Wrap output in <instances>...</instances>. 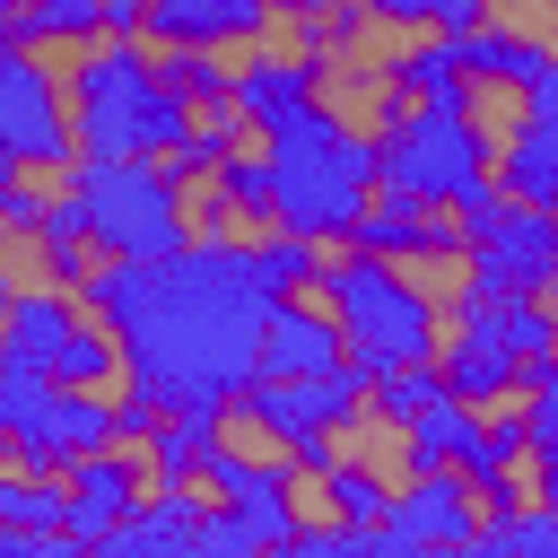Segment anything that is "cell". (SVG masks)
<instances>
[{
    "mask_svg": "<svg viewBox=\"0 0 558 558\" xmlns=\"http://www.w3.org/2000/svg\"><path fill=\"white\" fill-rule=\"evenodd\" d=\"M244 148H253V131H244L235 113H209V122H192V131L174 140L166 174H174L183 192H209V183H218V166H227V157H244Z\"/></svg>",
    "mask_w": 558,
    "mask_h": 558,
    "instance_id": "obj_26",
    "label": "cell"
},
{
    "mask_svg": "<svg viewBox=\"0 0 558 558\" xmlns=\"http://www.w3.org/2000/svg\"><path fill=\"white\" fill-rule=\"evenodd\" d=\"M270 288L253 279V244H183L157 270L96 262L78 288V314L113 340L122 392H140L157 418H235V401L262 384V323Z\"/></svg>",
    "mask_w": 558,
    "mask_h": 558,
    "instance_id": "obj_1",
    "label": "cell"
},
{
    "mask_svg": "<svg viewBox=\"0 0 558 558\" xmlns=\"http://www.w3.org/2000/svg\"><path fill=\"white\" fill-rule=\"evenodd\" d=\"M541 305H549V323H558V288H549V296H541Z\"/></svg>",
    "mask_w": 558,
    "mask_h": 558,
    "instance_id": "obj_44",
    "label": "cell"
},
{
    "mask_svg": "<svg viewBox=\"0 0 558 558\" xmlns=\"http://www.w3.org/2000/svg\"><path fill=\"white\" fill-rule=\"evenodd\" d=\"M227 70H235V122H244L253 140H262V131H279V122H296V113H305V105H323V87H331L323 70H305L296 52H279V35H270V44H253V52H235Z\"/></svg>",
    "mask_w": 558,
    "mask_h": 558,
    "instance_id": "obj_12",
    "label": "cell"
},
{
    "mask_svg": "<svg viewBox=\"0 0 558 558\" xmlns=\"http://www.w3.org/2000/svg\"><path fill=\"white\" fill-rule=\"evenodd\" d=\"M78 323H87L78 296L26 288V296L9 305V323H0V375H52V357H61V340H70Z\"/></svg>",
    "mask_w": 558,
    "mask_h": 558,
    "instance_id": "obj_18",
    "label": "cell"
},
{
    "mask_svg": "<svg viewBox=\"0 0 558 558\" xmlns=\"http://www.w3.org/2000/svg\"><path fill=\"white\" fill-rule=\"evenodd\" d=\"M44 209H52V192L17 174V183L0 192V253H26V244H35V227H44Z\"/></svg>",
    "mask_w": 558,
    "mask_h": 558,
    "instance_id": "obj_34",
    "label": "cell"
},
{
    "mask_svg": "<svg viewBox=\"0 0 558 558\" xmlns=\"http://www.w3.org/2000/svg\"><path fill=\"white\" fill-rule=\"evenodd\" d=\"M453 52H462V78H471L480 96H523V87L549 70L558 35H541V26H514V17H488V26H480V35H462Z\"/></svg>",
    "mask_w": 558,
    "mask_h": 558,
    "instance_id": "obj_17",
    "label": "cell"
},
{
    "mask_svg": "<svg viewBox=\"0 0 558 558\" xmlns=\"http://www.w3.org/2000/svg\"><path fill=\"white\" fill-rule=\"evenodd\" d=\"M366 17H375V26H392V35H410V44H427V35H436V0H375Z\"/></svg>",
    "mask_w": 558,
    "mask_h": 558,
    "instance_id": "obj_38",
    "label": "cell"
},
{
    "mask_svg": "<svg viewBox=\"0 0 558 558\" xmlns=\"http://www.w3.org/2000/svg\"><path fill=\"white\" fill-rule=\"evenodd\" d=\"M436 384H445V401H462V410H506L514 392H523V357L506 349V331H497V305H480V296H445V349H436Z\"/></svg>",
    "mask_w": 558,
    "mask_h": 558,
    "instance_id": "obj_8",
    "label": "cell"
},
{
    "mask_svg": "<svg viewBox=\"0 0 558 558\" xmlns=\"http://www.w3.org/2000/svg\"><path fill=\"white\" fill-rule=\"evenodd\" d=\"M366 558H453V549H418V541H392V532H375V541H366Z\"/></svg>",
    "mask_w": 558,
    "mask_h": 558,
    "instance_id": "obj_43",
    "label": "cell"
},
{
    "mask_svg": "<svg viewBox=\"0 0 558 558\" xmlns=\"http://www.w3.org/2000/svg\"><path fill=\"white\" fill-rule=\"evenodd\" d=\"M453 480H462V488H488V480H523V410H488Z\"/></svg>",
    "mask_w": 558,
    "mask_h": 558,
    "instance_id": "obj_29",
    "label": "cell"
},
{
    "mask_svg": "<svg viewBox=\"0 0 558 558\" xmlns=\"http://www.w3.org/2000/svg\"><path fill=\"white\" fill-rule=\"evenodd\" d=\"M392 541H418V549H471L480 541V497L453 480V471H427V480H392V506L384 523Z\"/></svg>",
    "mask_w": 558,
    "mask_h": 558,
    "instance_id": "obj_14",
    "label": "cell"
},
{
    "mask_svg": "<svg viewBox=\"0 0 558 558\" xmlns=\"http://www.w3.org/2000/svg\"><path fill=\"white\" fill-rule=\"evenodd\" d=\"M331 366H349L340 323H331L314 296L270 305V323H262V384H314V375H331Z\"/></svg>",
    "mask_w": 558,
    "mask_h": 558,
    "instance_id": "obj_16",
    "label": "cell"
},
{
    "mask_svg": "<svg viewBox=\"0 0 558 558\" xmlns=\"http://www.w3.org/2000/svg\"><path fill=\"white\" fill-rule=\"evenodd\" d=\"M227 445V418H166L148 445H140V462H148V497H201V471H209V453Z\"/></svg>",
    "mask_w": 558,
    "mask_h": 558,
    "instance_id": "obj_20",
    "label": "cell"
},
{
    "mask_svg": "<svg viewBox=\"0 0 558 558\" xmlns=\"http://www.w3.org/2000/svg\"><path fill=\"white\" fill-rule=\"evenodd\" d=\"M514 113H523V122H549V131H558V52H549V70H541V78H532V87L514 96Z\"/></svg>",
    "mask_w": 558,
    "mask_h": 558,
    "instance_id": "obj_40",
    "label": "cell"
},
{
    "mask_svg": "<svg viewBox=\"0 0 558 558\" xmlns=\"http://www.w3.org/2000/svg\"><path fill=\"white\" fill-rule=\"evenodd\" d=\"M375 70V96H392V105H418V113H480V87L462 78V52L453 44H392L384 61H366Z\"/></svg>",
    "mask_w": 558,
    "mask_h": 558,
    "instance_id": "obj_15",
    "label": "cell"
},
{
    "mask_svg": "<svg viewBox=\"0 0 558 558\" xmlns=\"http://www.w3.org/2000/svg\"><path fill=\"white\" fill-rule=\"evenodd\" d=\"M70 532L61 541H78V549H96V541H113L131 514H140V497H148V462L131 453V445H113V453H96V462H78L70 480Z\"/></svg>",
    "mask_w": 558,
    "mask_h": 558,
    "instance_id": "obj_13",
    "label": "cell"
},
{
    "mask_svg": "<svg viewBox=\"0 0 558 558\" xmlns=\"http://www.w3.org/2000/svg\"><path fill=\"white\" fill-rule=\"evenodd\" d=\"M366 140H375V192L445 209V218L471 192H488V166H497V131L480 113H418V105L375 96V131Z\"/></svg>",
    "mask_w": 558,
    "mask_h": 558,
    "instance_id": "obj_5",
    "label": "cell"
},
{
    "mask_svg": "<svg viewBox=\"0 0 558 558\" xmlns=\"http://www.w3.org/2000/svg\"><path fill=\"white\" fill-rule=\"evenodd\" d=\"M157 78H166V96H174L192 122L235 113V70H227L218 52H157Z\"/></svg>",
    "mask_w": 558,
    "mask_h": 558,
    "instance_id": "obj_25",
    "label": "cell"
},
{
    "mask_svg": "<svg viewBox=\"0 0 558 558\" xmlns=\"http://www.w3.org/2000/svg\"><path fill=\"white\" fill-rule=\"evenodd\" d=\"M366 541H375V532H340V523L305 514V523L288 532V549H279V558H366Z\"/></svg>",
    "mask_w": 558,
    "mask_h": 558,
    "instance_id": "obj_36",
    "label": "cell"
},
{
    "mask_svg": "<svg viewBox=\"0 0 558 558\" xmlns=\"http://www.w3.org/2000/svg\"><path fill=\"white\" fill-rule=\"evenodd\" d=\"M26 262H35V288H61V296H78V288H87L96 253H87V218H78V201H70V192H52V209H44L35 244H26Z\"/></svg>",
    "mask_w": 558,
    "mask_h": 558,
    "instance_id": "obj_21",
    "label": "cell"
},
{
    "mask_svg": "<svg viewBox=\"0 0 558 558\" xmlns=\"http://www.w3.org/2000/svg\"><path fill=\"white\" fill-rule=\"evenodd\" d=\"M262 166H270V209H279V235L314 244V253H349L366 201H375V140L349 122V105H305L296 122L262 131L253 140Z\"/></svg>",
    "mask_w": 558,
    "mask_h": 558,
    "instance_id": "obj_2",
    "label": "cell"
},
{
    "mask_svg": "<svg viewBox=\"0 0 558 558\" xmlns=\"http://www.w3.org/2000/svg\"><path fill=\"white\" fill-rule=\"evenodd\" d=\"M201 480H209V506H218V514H235L270 558H279V549H288V532L305 523L288 462H279V453H262V445H235V436H227V445L209 453V471H201Z\"/></svg>",
    "mask_w": 558,
    "mask_h": 558,
    "instance_id": "obj_9",
    "label": "cell"
},
{
    "mask_svg": "<svg viewBox=\"0 0 558 558\" xmlns=\"http://www.w3.org/2000/svg\"><path fill=\"white\" fill-rule=\"evenodd\" d=\"M201 558H270L235 514H218V506H201Z\"/></svg>",
    "mask_w": 558,
    "mask_h": 558,
    "instance_id": "obj_37",
    "label": "cell"
},
{
    "mask_svg": "<svg viewBox=\"0 0 558 558\" xmlns=\"http://www.w3.org/2000/svg\"><path fill=\"white\" fill-rule=\"evenodd\" d=\"M314 497H323V523H340V532H375L384 506H392V480H384L366 453H340V462L314 480Z\"/></svg>",
    "mask_w": 558,
    "mask_h": 558,
    "instance_id": "obj_23",
    "label": "cell"
},
{
    "mask_svg": "<svg viewBox=\"0 0 558 558\" xmlns=\"http://www.w3.org/2000/svg\"><path fill=\"white\" fill-rule=\"evenodd\" d=\"M497 331H506V349H514L523 366L558 349V323H549V305H497Z\"/></svg>",
    "mask_w": 558,
    "mask_h": 558,
    "instance_id": "obj_35",
    "label": "cell"
},
{
    "mask_svg": "<svg viewBox=\"0 0 558 558\" xmlns=\"http://www.w3.org/2000/svg\"><path fill=\"white\" fill-rule=\"evenodd\" d=\"M96 17H105V44H140V26H148V0H96Z\"/></svg>",
    "mask_w": 558,
    "mask_h": 558,
    "instance_id": "obj_41",
    "label": "cell"
},
{
    "mask_svg": "<svg viewBox=\"0 0 558 558\" xmlns=\"http://www.w3.org/2000/svg\"><path fill=\"white\" fill-rule=\"evenodd\" d=\"M514 410H523V488H532V506L558 514V392L514 401Z\"/></svg>",
    "mask_w": 558,
    "mask_h": 558,
    "instance_id": "obj_31",
    "label": "cell"
},
{
    "mask_svg": "<svg viewBox=\"0 0 558 558\" xmlns=\"http://www.w3.org/2000/svg\"><path fill=\"white\" fill-rule=\"evenodd\" d=\"M52 384H61V392H122V357H113V340H105L96 323H78V331L61 340V357H52Z\"/></svg>",
    "mask_w": 558,
    "mask_h": 558,
    "instance_id": "obj_30",
    "label": "cell"
},
{
    "mask_svg": "<svg viewBox=\"0 0 558 558\" xmlns=\"http://www.w3.org/2000/svg\"><path fill=\"white\" fill-rule=\"evenodd\" d=\"M323 26H331V61H349V70H357V52H366V35H375V17H366V9H331Z\"/></svg>",
    "mask_w": 558,
    "mask_h": 558,
    "instance_id": "obj_39",
    "label": "cell"
},
{
    "mask_svg": "<svg viewBox=\"0 0 558 558\" xmlns=\"http://www.w3.org/2000/svg\"><path fill=\"white\" fill-rule=\"evenodd\" d=\"M87 218V253L96 262H131V270H157L174 262L192 235V192L166 174V166H70L61 183Z\"/></svg>",
    "mask_w": 558,
    "mask_h": 558,
    "instance_id": "obj_6",
    "label": "cell"
},
{
    "mask_svg": "<svg viewBox=\"0 0 558 558\" xmlns=\"http://www.w3.org/2000/svg\"><path fill=\"white\" fill-rule=\"evenodd\" d=\"M453 270L480 305H541L558 288V209H506L480 244H462Z\"/></svg>",
    "mask_w": 558,
    "mask_h": 558,
    "instance_id": "obj_7",
    "label": "cell"
},
{
    "mask_svg": "<svg viewBox=\"0 0 558 558\" xmlns=\"http://www.w3.org/2000/svg\"><path fill=\"white\" fill-rule=\"evenodd\" d=\"M0 523H9V532H35V541H61V532H70V488H61V480L0 471Z\"/></svg>",
    "mask_w": 558,
    "mask_h": 558,
    "instance_id": "obj_27",
    "label": "cell"
},
{
    "mask_svg": "<svg viewBox=\"0 0 558 558\" xmlns=\"http://www.w3.org/2000/svg\"><path fill=\"white\" fill-rule=\"evenodd\" d=\"M253 279L288 305V296H314V279H323V253L314 244H296V235H253Z\"/></svg>",
    "mask_w": 558,
    "mask_h": 558,
    "instance_id": "obj_32",
    "label": "cell"
},
{
    "mask_svg": "<svg viewBox=\"0 0 558 558\" xmlns=\"http://www.w3.org/2000/svg\"><path fill=\"white\" fill-rule=\"evenodd\" d=\"M445 401V384H436V366H401V375H366V418L375 427H418L427 410Z\"/></svg>",
    "mask_w": 558,
    "mask_h": 558,
    "instance_id": "obj_28",
    "label": "cell"
},
{
    "mask_svg": "<svg viewBox=\"0 0 558 558\" xmlns=\"http://www.w3.org/2000/svg\"><path fill=\"white\" fill-rule=\"evenodd\" d=\"M471 436H480V410H462V401H436L418 427H401V436H392V462H401V480H427V471H462Z\"/></svg>",
    "mask_w": 558,
    "mask_h": 558,
    "instance_id": "obj_22",
    "label": "cell"
},
{
    "mask_svg": "<svg viewBox=\"0 0 558 558\" xmlns=\"http://www.w3.org/2000/svg\"><path fill=\"white\" fill-rule=\"evenodd\" d=\"M488 183H497V201H514V209H558V131L514 113V122L497 131Z\"/></svg>",
    "mask_w": 558,
    "mask_h": 558,
    "instance_id": "obj_19",
    "label": "cell"
},
{
    "mask_svg": "<svg viewBox=\"0 0 558 558\" xmlns=\"http://www.w3.org/2000/svg\"><path fill=\"white\" fill-rule=\"evenodd\" d=\"M26 288H35V279H26V270H17V253H0V323H9V305H17V296H26Z\"/></svg>",
    "mask_w": 558,
    "mask_h": 558,
    "instance_id": "obj_42",
    "label": "cell"
},
{
    "mask_svg": "<svg viewBox=\"0 0 558 558\" xmlns=\"http://www.w3.org/2000/svg\"><path fill=\"white\" fill-rule=\"evenodd\" d=\"M471 558H558V514H549V506H523V514H506V523H480Z\"/></svg>",
    "mask_w": 558,
    "mask_h": 558,
    "instance_id": "obj_33",
    "label": "cell"
},
{
    "mask_svg": "<svg viewBox=\"0 0 558 558\" xmlns=\"http://www.w3.org/2000/svg\"><path fill=\"white\" fill-rule=\"evenodd\" d=\"M270 35H279V17L262 0H148V26H140L148 52H218V61L253 52Z\"/></svg>",
    "mask_w": 558,
    "mask_h": 558,
    "instance_id": "obj_10",
    "label": "cell"
},
{
    "mask_svg": "<svg viewBox=\"0 0 558 558\" xmlns=\"http://www.w3.org/2000/svg\"><path fill=\"white\" fill-rule=\"evenodd\" d=\"M61 96H70L78 166H166L174 140L192 131V113L166 96L148 44H87V52H70Z\"/></svg>",
    "mask_w": 558,
    "mask_h": 558,
    "instance_id": "obj_3",
    "label": "cell"
},
{
    "mask_svg": "<svg viewBox=\"0 0 558 558\" xmlns=\"http://www.w3.org/2000/svg\"><path fill=\"white\" fill-rule=\"evenodd\" d=\"M314 305L340 323V349L357 375H401V366H436L445 349V296L418 288L410 270H384L366 253H323Z\"/></svg>",
    "mask_w": 558,
    "mask_h": 558,
    "instance_id": "obj_4",
    "label": "cell"
},
{
    "mask_svg": "<svg viewBox=\"0 0 558 558\" xmlns=\"http://www.w3.org/2000/svg\"><path fill=\"white\" fill-rule=\"evenodd\" d=\"M209 201L227 209V227L253 244V235H279V209H270V166H262V148H244V157H227L218 166V183H209Z\"/></svg>",
    "mask_w": 558,
    "mask_h": 558,
    "instance_id": "obj_24",
    "label": "cell"
},
{
    "mask_svg": "<svg viewBox=\"0 0 558 558\" xmlns=\"http://www.w3.org/2000/svg\"><path fill=\"white\" fill-rule=\"evenodd\" d=\"M349 253H366L384 270H445V262H462V235H453L445 209H418V201L375 192L366 218H357V235H349Z\"/></svg>",
    "mask_w": 558,
    "mask_h": 558,
    "instance_id": "obj_11",
    "label": "cell"
}]
</instances>
